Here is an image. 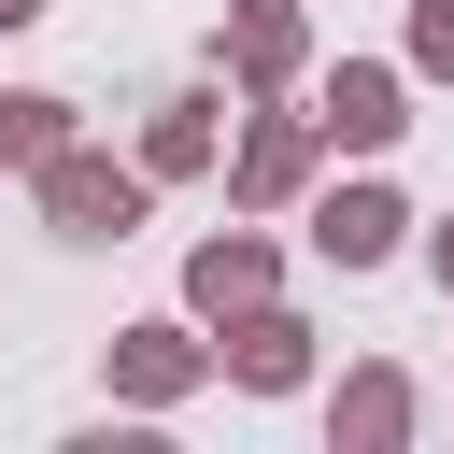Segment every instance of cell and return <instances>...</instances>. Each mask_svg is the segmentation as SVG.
Here are the masks:
<instances>
[{
	"instance_id": "obj_3",
	"label": "cell",
	"mask_w": 454,
	"mask_h": 454,
	"mask_svg": "<svg viewBox=\"0 0 454 454\" xmlns=\"http://www.w3.org/2000/svg\"><path fill=\"white\" fill-rule=\"evenodd\" d=\"M397 128H411V85H397L383 57H340L326 99H312V142H340V156H397Z\"/></svg>"
},
{
	"instance_id": "obj_10",
	"label": "cell",
	"mask_w": 454,
	"mask_h": 454,
	"mask_svg": "<svg viewBox=\"0 0 454 454\" xmlns=\"http://www.w3.org/2000/svg\"><path fill=\"white\" fill-rule=\"evenodd\" d=\"M213 156H227V99H213V85L156 99V128H142V170H156V184H184V170H213Z\"/></svg>"
},
{
	"instance_id": "obj_7",
	"label": "cell",
	"mask_w": 454,
	"mask_h": 454,
	"mask_svg": "<svg viewBox=\"0 0 454 454\" xmlns=\"http://www.w3.org/2000/svg\"><path fill=\"white\" fill-rule=\"evenodd\" d=\"M312 156H326L312 114H255V128L227 142V199H241V213H284V199L312 184Z\"/></svg>"
},
{
	"instance_id": "obj_1",
	"label": "cell",
	"mask_w": 454,
	"mask_h": 454,
	"mask_svg": "<svg viewBox=\"0 0 454 454\" xmlns=\"http://www.w3.org/2000/svg\"><path fill=\"white\" fill-rule=\"evenodd\" d=\"M28 184H43V227H57V241H128V227L156 213V170H142V156H99V142H57Z\"/></svg>"
},
{
	"instance_id": "obj_6",
	"label": "cell",
	"mask_w": 454,
	"mask_h": 454,
	"mask_svg": "<svg viewBox=\"0 0 454 454\" xmlns=\"http://www.w3.org/2000/svg\"><path fill=\"white\" fill-rule=\"evenodd\" d=\"M397 241H411V199H397V184H369V170H355V184H326V199H312V255H326V270H383Z\"/></svg>"
},
{
	"instance_id": "obj_8",
	"label": "cell",
	"mask_w": 454,
	"mask_h": 454,
	"mask_svg": "<svg viewBox=\"0 0 454 454\" xmlns=\"http://www.w3.org/2000/svg\"><path fill=\"white\" fill-rule=\"evenodd\" d=\"M255 298H284L270 227H227V241H199V255H184V312H199V326H227V312H255Z\"/></svg>"
},
{
	"instance_id": "obj_14",
	"label": "cell",
	"mask_w": 454,
	"mask_h": 454,
	"mask_svg": "<svg viewBox=\"0 0 454 454\" xmlns=\"http://www.w3.org/2000/svg\"><path fill=\"white\" fill-rule=\"evenodd\" d=\"M43 14H57V0H0V43H14V28H43Z\"/></svg>"
},
{
	"instance_id": "obj_5",
	"label": "cell",
	"mask_w": 454,
	"mask_h": 454,
	"mask_svg": "<svg viewBox=\"0 0 454 454\" xmlns=\"http://www.w3.org/2000/svg\"><path fill=\"white\" fill-rule=\"evenodd\" d=\"M99 369H114V397H128V411H170V397H199V383H213V340L156 312V326H114V355H99Z\"/></svg>"
},
{
	"instance_id": "obj_13",
	"label": "cell",
	"mask_w": 454,
	"mask_h": 454,
	"mask_svg": "<svg viewBox=\"0 0 454 454\" xmlns=\"http://www.w3.org/2000/svg\"><path fill=\"white\" fill-rule=\"evenodd\" d=\"M426 270H440V298H454V213H440V227H426Z\"/></svg>"
},
{
	"instance_id": "obj_12",
	"label": "cell",
	"mask_w": 454,
	"mask_h": 454,
	"mask_svg": "<svg viewBox=\"0 0 454 454\" xmlns=\"http://www.w3.org/2000/svg\"><path fill=\"white\" fill-rule=\"evenodd\" d=\"M411 71L454 85V0H411Z\"/></svg>"
},
{
	"instance_id": "obj_4",
	"label": "cell",
	"mask_w": 454,
	"mask_h": 454,
	"mask_svg": "<svg viewBox=\"0 0 454 454\" xmlns=\"http://www.w3.org/2000/svg\"><path fill=\"white\" fill-rule=\"evenodd\" d=\"M213 369H227L241 397H298V383H312V326H298L284 298H255V312L213 326Z\"/></svg>"
},
{
	"instance_id": "obj_11",
	"label": "cell",
	"mask_w": 454,
	"mask_h": 454,
	"mask_svg": "<svg viewBox=\"0 0 454 454\" xmlns=\"http://www.w3.org/2000/svg\"><path fill=\"white\" fill-rule=\"evenodd\" d=\"M57 142H85L71 99H57V85H0V170H43Z\"/></svg>"
},
{
	"instance_id": "obj_2",
	"label": "cell",
	"mask_w": 454,
	"mask_h": 454,
	"mask_svg": "<svg viewBox=\"0 0 454 454\" xmlns=\"http://www.w3.org/2000/svg\"><path fill=\"white\" fill-rule=\"evenodd\" d=\"M213 57H227V85H241V99H284V85L312 71V14H298V0H227Z\"/></svg>"
},
{
	"instance_id": "obj_9",
	"label": "cell",
	"mask_w": 454,
	"mask_h": 454,
	"mask_svg": "<svg viewBox=\"0 0 454 454\" xmlns=\"http://www.w3.org/2000/svg\"><path fill=\"white\" fill-rule=\"evenodd\" d=\"M326 440H340V454H397V440H411V369H383V355H369V369H340Z\"/></svg>"
}]
</instances>
